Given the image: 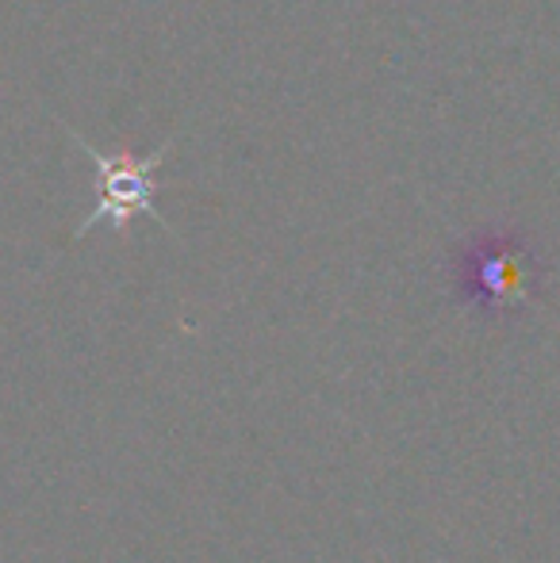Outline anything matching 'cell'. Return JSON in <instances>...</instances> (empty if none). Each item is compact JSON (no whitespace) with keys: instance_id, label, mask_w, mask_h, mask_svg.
I'll return each mask as SVG.
<instances>
[{"instance_id":"2","label":"cell","mask_w":560,"mask_h":563,"mask_svg":"<svg viewBox=\"0 0 560 563\" xmlns=\"http://www.w3.org/2000/svg\"><path fill=\"white\" fill-rule=\"evenodd\" d=\"M69 134L77 139L81 154L97 165V185H100L97 208L77 227V238L89 234L97 223L123 230L135 216H150V219H157V223H165L162 211H157V165L173 154V139L165 142L162 150H154V154L135 157V154H100V150L89 146L77 131H69Z\"/></svg>"},{"instance_id":"1","label":"cell","mask_w":560,"mask_h":563,"mask_svg":"<svg viewBox=\"0 0 560 563\" xmlns=\"http://www.w3.org/2000/svg\"><path fill=\"white\" fill-rule=\"evenodd\" d=\"M453 296L480 319H515L541 296V253L518 230H480L453 253Z\"/></svg>"}]
</instances>
